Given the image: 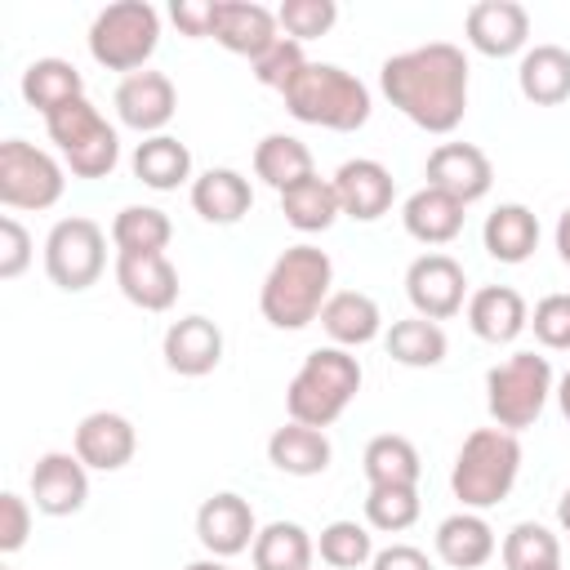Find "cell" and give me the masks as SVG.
<instances>
[{
	"label": "cell",
	"mask_w": 570,
	"mask_h": 570,
	"mask_svg": "<svg viewBox=\"0 0 570 570\" xmlns=\"http://www.w3.org/2000/svg\"><path fill=\"white\" fill-rule=\"evenodd\" d=\"M557 521H561V530L570 534V485H566V494H561V503H557Z\"/></svg>",
	"instance_id": "obj_50"
},
{
	"label": "cell",
	"mask_w": 570,
	"mask_h": 570,
	"mask_svg": "<svg viewBox=\"0 0 570 570\" xmlns=\"http://www.w3.org/2000/svg\"><path fill=\"white\" fill-rule=\"evenodd\" d=\"M307 67V58H303V45L298 40H289V36H281L263 58H254V80L258 85H267V89H289V80L298 76Z\"/></svg>",
	"instance_id": "obj_42"
},
{
	"label": "cell",
	"mask_w": 570,
	"mask_h": 570,
	"mask_svg": "<svg viewBox=\"0 0 570 570\" xmlns=\"http://www.w3.org/2000/svg\"><path fill=\"white\" fill-rule=\"evenodd\" d=\"M107 267V236L94 218L85 214H71V218H58L45 236V272L58 289L67 294H80L89 289Z\"/></svg>",
	"instance_id": "obj_9"
},
{
	"label": "cell",
	"mask_w": 570,
	"mask_h": 570,
	"mask_svg": "<svg viewBox=\"0 0 570 570\" xmlns=\"http://www.w3.org/2000/svg\"><path fill=\"white\" fill-rule=\"evenodd\" d=\"M267 459L285 476H321L330 468L334 450H330V436L321 428H307V423L289 419L285 428H276L267 436Z\"/></svg>",
	"instance_id": "obj_25"
},
{
	"label": "cell",
	"mask_w": 570,
	"mask_h": 570,
	"mask_svg": "<svg viewBox=\"0 0 570 570\" xmlns=\"http://www.w3.org/2000/svg\"><path fill=\"white\" fill-rule=\"evenodd\" d=\"M316 321H321V330L334 338V347H365V343H374L379 330H383L379 303H374L370 294H361V289H334Z\"/></svg>",
	"instance_id": "obj_24"
},
{
	"label": "cell",
	"mask_w": 570,
	"mask_h": 570,
	"mask_svg": "<svg viewBox=\"0 0 570 570\" xmlns=\"http://www.w3.org/2000/svg\"><path fill=\"white\" fill-rule=\"evenodd\" d=\"M503 566L508 570H534V566H557L561 561V543L548 525L539 521H517L508 534H503V548H499Z\"/></svg>",
	"instance_id": "obj_38"
},
{
	"label": "cell",
	"mask_w": 570,
	"mask_h": 570,
	"mask_svg": "<svg viewBox=\"0 0 570 570\" xmlns=\"http://www.w3.org/2000/svg\"><path fill=\"white\" fill-rule=\"evenodd\" d=\"M178 111V94L174 80L165 71H134L116 85V116L120 125L138 129V134H160Z\"/></svg>",
	"instance_id": "obj_16"
},
{
	"label": "cell",
	"mask_w": 570,
	"mask_h": 570,
	"mask_svg": "<svg viewBox=\"0 0 570 570\" xmlns=\"http://www.w3.org/2000/svg\"><path fill=\"white\" fill-rule=\"evenodd\" d=\"M254 174L267 187H276V196H281L289 187H298L303 178H312L316 165H312V151H307L303 138H294V134H267L254 147Z\"/></svg>",
	"instance_id": "obj_32"
},
{
	"label": "cell",
	"mask_w": 570,
	"mask_h": 570,
	"mask_svg": "<svg viewBox=\"0 0 570 570\" xmlns=\"http://www.w3.org/2000/svg\"><path fill=\"white\" fill-rule=\"evenodd\" d=\"M557 254H561V263L570 267V209L557 218Z\"/></svg>",
	"instance_id": "obj_48"
},
{
	"label": "cell",
	"mask_w": 570,
	"mask_h": 570,
	"mask_svg": "<svg viewBox=\"0 0 570 570\" xmlns=\"http://www.w3.org/2000/svg\"><path fill=\"white\" fill-rule=\"evenodd\" d=\"M530 330H534V338L548 352H570V294L539 298L534 303V316H530Z\"/></svg>",
	"instance_id": "obj_43"
},
{
	"label": "cell",
	"mask_w": 570,
	"mask_h": 570,
	"mask_svg": "<svg viewBox=\"0 0 570 570\" xmlns=\"http://www.w3.org/2000/svg\"><path fill=\"white\" fill-rule=\"evenodd\" d=\"M134 178L151 191H174L178 183L191 178V151L174 134H151L134 147Z\"/></svg>",
	"instance_id": "obj_30"
},
{
	"label": "cell",
	"mask_w": 570,
	"mask_h": 570,
	"mask_svg": "<svg viewBox=\"0 0 570 570\" xmlns=\"http://www.w3.org/2000/svg\"><path fill=\"white\" fill-rule=\"evenodd\" d=\"M361 468H365V481H370V485H419V476H423L419 450H414V441L401 436V432H379V436L365 445Z\"/></svg>",
	"instance_id": "obj_34"
},
{
	"label": "cell",
	"mask_w": 570,
	"mask_h": 570,
	"mask_svg": "<svg viewBox=\"0 0 570 570\" xmlns=\"http://www.w3.org/2000/svg\"><path fill=\"white\" fill-rule=\"evenodd\" d=\"M22 98L27 107H36L40 116H53L58 107L85 98V76L67 62V58H36L22 71Z\"/></svg>",
	"instance_id": "obj_29"
},
{
	"label": "cell",
	"mask_w": 570,
	"mask_h": 570,
	"mask_svg": "<svg viewBox=\"0 0 570 570\" xmlns=\"http://www.w3.org/2000/svg\"><path fill=\"white\" fill-rule=\"evenodd\" d=\"M71 445H76V459L85 468H94V472H120L134 459V450H138V432H134V423L125 414L94 410V414H85L76 423Z\"/></svg>",
	"instance_id": "obj_17"
},
{
	"label": "cell",
	"mask_w": 570,
	"mask_h": 570,
	"mask_svg": "<svg viewBox=\"0 0 570 570\" xmlns=\"http://www.w3.org/2000/svg\"><path fill=\"white\" fill-rule=\"evenodd\" d=\"M494 530H490V521L481 517V512H454V517H445L441 525H436V557L445 561V566H454V570H476V566H485L490 557H494Z\"/></svg>",
	"instance_id": "obj_27"
},
{
	"label": "cell",
	"mask_w": 570,
	"mask_h": 570,
	"mask_svg": "<svg viewBox=\"0 0 570 570\" xmlns=\"http://www.w3.org/2000/svg\"><path fill=\"white\" fill-rule=\"evenodd\" d=\"M312 534L298 521H272L254 539V570H312Z\"/></svg>",
	"instance_id": "obj_37"
},
{
	"label": "cell",
	"mask_w": 570,
	"mask_h": 570,
	"mask_svg": "<svg viewBox=\"0 0 570 570\" xmlns=\"http://www.w3.org/2000/svg\"><path fill=\"white\" fill-rule=\"evenodd\" d=\"M334 191H338V209L356 223H374L392 209V196H396V183L387 174V165L370 160V156H356V160H343L338 174L330 178Z\"/></svg>",
	"instance_id": "obj_18"
},
{
	"label": "cell",
	"mask_w": 570,
	"mask_h": 570,
	"mask_svg": "<svg viewBox=\"0 0 570 570\" xmlns=\"http://www.w3.org/2000/svg\"><path fill=\"white\" fill-rule=\"evenodd\" d=\"M281 214H285V223H289L294 232H325V227H334V218H338L343 209H338L334 183L312 174V178H303L298 187L281 191Z\"/></svg>",
	"instance_id": "obj_35"
},
{
	"label": "cell",
	"mask_w": 570,
	"mask_h": 570,
	"mask_svg": "<svg viewBox=\"0 0 570 570\" xmlns=\"http://www.w3.org/2000/svg\"><path fill=\"white\" fill-rule=\"evenodd\" d=\"M361 392V361L347 352V347H316L303 356L298 374L289 379L285 387V410L294 423H307V428H330L347 405L352 396Z\"/></svg>",
	"instance_id": "obj_4"
},
{
	"label": "cell",
	"mask_w": 570,
	"mask_h": 570,
	"mask_svg": "<svg viewBox=\"0 0 570 570\" xmlns=\"http://www.w3.org/2000/svg\"><path fill=\"white\" fill-rule=\"evenodd\" d=\"M160 352H165V365H169L174 374L200 379V374L218 370V361H223V330H218L209 316H196V312H191V316H183V321H174V325L165 330Z\"/></svg>",
	"instance_id": "obj_20"
},
{
	"label": "cell",
	"mask_w": 570,
	"mask_h": 570,
	"mask_svg": "<svg viewBox=\"0 0 570 570\" xmlns=\"http://www.w3.org/2000/svg\"><path fill=\"white\" fill-rule=\"evenodd\" d=\"M552 396H557V405H561V414H566V423H570V370L557 379V392H552Z\"/></svg>",
	"instance_id": "obj_49"
},
{
	"label": "cell",
	"mask_w": 570,
	"mask_h": 570,
	"mask_svg": "<svg viewBox=\"0 0 570 570\" xmlns=\"http://www.w3.org/2000/svg\"><path fill=\"white\" fill-rule=\"evenodd\" d=\"M174 236V223L165 209L156 205H125L116 218H111V240H116V254H165Z\"/></svg>",
	"instance_id": "obj_36"
},
{
	"label": "cell",
	"mask_w": 570,
	"mask_h": 570,
	"mask_svg": "<svg viewBox=\"0 0 570 570\" xmlns=\"http://www.w3.org/2000/svg\"><path fill=\"white\" fill-rule=\"evenodd\" d=\"M468 325L481 343L499 347V343H512L530 325V312H525V298L512 285H481L468 298Z\"/></svg>",
	"instance_id": "obj_23"
},
{
	"label": "cell",
	"mask_w": 570,
	"mask_h": 570,
	"mask_svg": "<svg viewBox=\"0 0 570 570\" xmlns=\"http://www.w3.org/2000/svg\"><path fill=\"white\" fill-rule=\"evenodd\" d=\"M405 294L414 303V316L428 321H450L454 312H463L468 298V276L450 254H419L405 267Z\"/></svg>",
	"instance_id": "obj_11"
},
{
	"label": "cell",
	"mask_w": 570,
	"mask_h": 570,
	"mask_svg": "<svg viewBox=\"0 0 570 570\" xmlns=\"http://www.w3.org/2000/svg\"><path fill=\"white\" fill-rule=\"evenodd\" d=\"M160 45V13L147 0H116L89 22V53L107 71H147V58Z\"/></svg>",
	"instance_id": "obj_7"
},
{
	"label": "cell",
	"mask_w": 570,
	"mask_h": 570,
	"mask_svg": "<svg viewBox=\"0 0 570 570\" xmlns=\"http://www.w3.org/2000/svg\"><path fill=\"white\" fill-rule=\"evenodd\" d=\"M316 552L330 570H356V566L374 561V539L361 521H330L316 539Z\"/></svg>",
	"instance_id": "obj_40"
},
{
	"label": "cell",
	"mask_w": 570,
	"mask_h": 570,
	"mask_svg": "<svg viewBox=\"0 0 570 570\" xmlns=\"http://www.w3.org/2000/svg\"><path fill=\"white\" fill-rule=\"evenodd\" d=\"M196 539H200V548H205L209 557H218V561H227V557L254 548L258 521H254L249 499H240V494H232V490L209 494V499L196 508Z\"/></svg>",
	"instance_id": "obj_13"
},
{
	"label": "cell",
	"mask_w": 570,
	"mask_h": 570,
	"mask_svg": "<svg viewBox=\"0 0 570 570\" xmlns=\"http://www.w3.org/2000/svg\"><path fill=\"white\" fill-rule=\"evenodd\" d=\"M419 485H370L365 494V521L383 534H401L419 521Z\"/></svg>",
	"instance_id": "obj_39"
},
{
	"label": "cell",
	"mask_w": 570,
	"mask_h": 570,
	"mask_svg": "<svg viewBox=\"0 0 570 570\" xmlns=\"http://www.w3.org/2000/svg\"><path fill=\"white\" fill-rule=\"evenodd\" d=\"M481 240H485V254L494 263H525L534 254V245H539V218H534V209H525L517 200L512 205H499L485 218Z\"/></svg>",
	"instance_id": "obj_31"
},
{
	"label": "cell",
	"mask_w": 570,
	"mask_h": 570,
	"mask_svg": "<svg viewBox=\"0 0 570 570\" xmlns=\"http://www.w3.org/2000/svg\"><path fill=\"white\" fill-rule=\"evenodd\" d=\"M31 534V503L13 490L0 494V552H18Z\"/></svg>",
	"instance_id": "obj_45"
},
{
	"label": "cell",
	"mask_w": 570,
	"mask_h": 570,
	"mask_svg": "<svg viewBox=\"0 0 570 570\" xmlns=\"http://www.w3.org/2000/svg\"><path fill=\"white\" fill-rule=\"evenodd\" d=\"M62 187H67L62 165L49 151L22 142V138L0 142V205H9V209H49V205L62 200Z\"/></svg>",
	"instance_id": "obj_10"
},
{
	"label": "cell",
	"mask_w": 570,
	"mask_h": 570,
	"mask_svg": "<svg viewBox=\"0 0 570 570\" xmlns=\"http://www.w3.org/2000/svg\"><path fill=\"white\" fill-rule=\"evenodd\" d=\"M116 285L142 312H169L178 298V272L165 254H116Z\"/></svg>",
	"instance_id": "obj_21"
},
{
	"label": "cell",
	"mask_w": 570,
	"mask_h": 570,
	"mask_svg": "<svg viewBox=\"0 0 570 570\" xmlns=\"http://www.w3.org/2000/svg\"><path fill=\"white\" fill-rule=\"evenodd\" d=\"M330 285H334V263H330V254L316 249V245H289V249L272 263L263 289H258V312H263V321L276 325V330H303V325H312V321L321 316V307L330 303V294H334Z\"/></svg>",
	"instance_id": "obj_2"
},
{
	"label": "cell",
	"mask_w": 570,
	"mask_h": 570,
	"mask_svg": "<svg viewBox=\"0 0 570 570\" xmlns=\"http://www.w3.org/2000/svg\"><path fill=\"white\" fill-rule=\"evenodd\" d=\"M27 263H31V236L13 214H4L0 218V276L13 281L27 272Z\"/></svg>",
	"instance_id": "obj_44"
},
{
	"label": "cell",
	"mask_w": 570,
	"mask_h": 570,
	"mask_svg": "<svg viewBox=\"0 0 570 570\" xmlns=\"http://www.w3.org/2000/svg\"><path fill=\"white\" fill-rule=\"evenodd\" d=\"M89 499V468L76 454L49 450L31 468V503L45 517H71Z\"/></svg>",
	"instance_id": "obj_14"
},
{
	"label": "cell",
	"mask_w": 570,
	"mask_h": 570,
	"mask_svg": "<svg viewBox=\"0 0 570 570\" xmlns=\"http://www.w3.org/2000/svg\"><path fill=\"white\" fill-rule=\"evenodd\" d=\"M334 18H338V4H334V0H285V4L276 9V22H281L285 36L298 40V45L325 36V31L334 27Z\"/></svg>",
	"instance_id": "obj_41"
},
{
	"label": "cell",
	"mask_w": 570,
	"mask_h": 570,
	"mask_svg": "<svg viewBox=\"0 0 570 570\" xmlns=\"http://www.w3.org/2000/svg\"><path fill=\"white\" fill-rule=\"evenodd\" d=\"M423 178H428V187L454 196L459 205H472L490 191L494 165L476 142H441V147H432V156L423 165Z\"/></svg>",
	"instance_id": "obj_12"
},
{
	"label": "cell",
	"mask_w": 570,
	"mask_h": 570,
	"mask_svg": "<svg viewBox=\"0 0 570 570\" xmlns=\"http://www.w3.org/2000/svg\"><path fill=\"white\" fill-rule=\"evenodd\" d=\"M552 392H557V379H552L548 356H539V352H512L508 361L490 365V374H485V405H490L494 428H503V432L534 428V419L543 414Z\"/></svg>",
	"instance_id": "obj_6"
},
{
	"label": "cell",
	"mask_w": 570,
	"mask_h": 570,
	"mask_svg": "<svg viewBox=\"0 0 570 570\" xmlns=\"http://www.w3.org/2000/svg\"><path fill=\"white\" fill-rule=\"evenodd\" d=\"M370 570H432L428 552L414 548V543H387L383 552H374Z\"/></svg>",
	"instance_id": "obj_47"
},
{
	"label": "cell",
	"mask_w": 570,
	"mask_h": 570,
	"mask_svg": "<svg viewBox=\"0 0 570 570\" xmlns=\"http://www.w3.org/2000/svg\"><path fill=\"white\" fill-rule=\"evenodd\" d=\"M383 347L396 365H410V370H432L445 361V330L428 316H405V321H392V330L383 334Z\"/></svg>",
	"instance_id": "obj_33"
},
{
	"label": "cell",
	"mask_w": 570,
	"mask_h": 570,
	"mask_svg": "<svg viewBox=\"0 0 570 570\" xmlns=\"http://www.w3.org/2000/svg\"><path fill=\"white\" fill-rule=\"evenodd\" d=\"M169 18L183 36L200 40V36H214V22H218V0H174L169 4Z\"/></svg>",
	"instance_id": "obj_46"
},
{
	"label": "cell",
	"mask_w": 570,
	"mask_h": 570,
	"mask_svg": "<svg viewBox=\"0 0 570 570\" xmlns=\"http://www.w3.org/2000/svg\"><path fill=\"white\" fill-rule=\"evenodd\" d=\"M463 209H468V205H459L454 196H445V191H436V187H419V191L405 200L401 223H405V232H410L419 245H450V240L463 232Z\"/></svg>",
	"instance_id": "obj_28"
},
{
	"label": "cell",
	"mask_w": 570,
	"mask_h": 570,
	"mask_svg": "<svg viewBox=\"0 0 570 570\" xmlns=\"http://www.w3.org/2000/svg\"><path fill=\"white\" fill-rule=\"evenodd\" d=\"M249 205H254V187H249V178H245L240 169L218 165V169H205V174L191 183V209H196L205 223H214V227L240 223V218L249 214Z\"/></svg>",
	"instance_id": "obj_22"
},
{
	"label": "cell",
	"mask_w": 570,
	"mask_h": 570,
	"mask_svg": "<svg viewBox=\"0 0 570 570\" xmlns=\"http://www.w3.org/2000/svg\"><path fill=\"white\" fill-rule=\"evenodd\" d=\"M534 570H561V561H557V566H534Z\"/></svg>",
	"instance_id": "obj_52"
},
{
	"label": "cell",
	"mask_w": 570,
	"mask_h": 570,
	"mask_svg": "<svg viewBox=\"0 0 570 570\" xmlns=\"http://www.w3.org/2000/svg\"><path fill=\"white\" fill-rule=\"evenodd\" d=\"M214 40L227 53L240 58H263L276 40H281V22L272 9L254 4V0H218V22H214Z\"/></svg>",
	"instance_id": "obj_19"
},
{
	"label": "cell",
	"mask_w": 570,
	"mask_h": 570,
	"mask_svg": "<svg viewBox=\"0 0 570 570\" xmlns=\"http://www.w3.org/2000/svg\"><path fill=\"white\" fill-rule=\"evenodd\" d=\"M183 570H232V566L218 561V557H205V561H191V566H183Z\"/></svg>",
	"instance_id": "obj_51"
},
{
	"label": "cell",
	"mask_w": 570,
	"mask_h": 570,
	"mask_svg": "<svg viewBox=\"0 0 570 570\" xmlns=\"http://www.w3.org/2000/svg\"><path fill=\"white\" fill-rule=\"evenodd\" d=\"M521 472V441L517 432L503 428H476L463 436L454 468H450V490L468 512H485L503 503L517 485Z\"/></svg>",
	"instance_id": "obj_3"
},
{
	"label": "cell",
	"mask_w": 570,
	"mask_h": 570,
	"mask_svg": "<svg viewBox=\"0 0 570 570\" xmlns=\"http://www.w3.org/2000/svg\"><path fill=\"white\" fill-rule=\"evenodd\" d=\"M517 85H521V98L534 102V107H557L570 98V49L561 45H534L521 53V67H517Z\"/></svg>",
	"instance_id": "obj_26"
},
{
	"label": "cell",
	"mask_w": 570,
	"mask_h": 570,
	"mask_svg": "<svg viewBox=\"0 0 570 570\" xmlns=\"http://www.w3.org/2000/svg\"><path fill=\"white\" fill-rule=\"evenodd\" d=\"M468 45L485 58H512L530 40V13L517 0H476L463 18Z\"/></svg>",
	"instance_id": "obj_15"
},
{
	"label": "cell",
	"mask_w": 570,
	"mask_h": 570,
	"mask_svg": "<svg viewBox=\"0 0 570 570\" xmlns=\"http://www.w3.org/2000/svg\"><path fill=\"white\" fill-rule=\"evenodd\" d=\"M379 85L383 98L428 134L459 129L468 111V58L450 40H428L405 53H392L379 67Z\"/></svg>",
	"instance_id": "obj_1"
},
{
	"label": "cell",
	"mask_w": 570,
	"mask_h": 570,
	"mask_svg": "<svg viewBox=\"0 0 570 570\" xmlns=\"http://www.w3.org/2000/svg\"><path fill=\"white\" fill-rule=\"evenodd\" d=\"M45 129L76 178H107L120 160V138L89 98H76L53 116H45Z\"/></svg>",
	"instance_id": "obj_8"
},
{
	"label": "cell",
	"mask_w": 570,
	"mask_h": 570,
	"mask_svg": "<svg viewBox=\"0 0 570 570\" xmlns=\"http://www.w3.org/2000/svg\"><path fill=\"white\" fill-rule=\"evenodd\" d=\"M281 98H285V111L294 120L321 125L334 134H352L370 120V89L334 62H307Z\"/></svg>",
	"instance_id": "obj_5"
}]
</instances>
